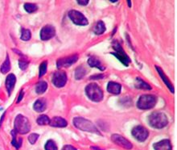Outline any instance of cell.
<instances>
[{"label": "cell", "mask_w": 177, "mask_h": 150, "mask_svg": "<svg viewBox=\"0 0 177 150\" xmlns=\"http://www.w3.org/2000/svg\"><path fill=\"white\" fill-rule=\"evenodd\" d=\"M23 97H24V91H21V93L20 94V95H19V98H18L17 103H20V101L23 99Z\"/></svg>", "instance_id": "cell-36"}, {"label": "cell", "mask_w": 177, "mask_h": 150, "mask_svg": "<svg viewBox=\"0 0 177 150\" xmlns=\"http://www.w3.org/2000/svg\"><path fill=\"white\" fill-rule=\"evenodd\" d=\"M156 70L158 71V73L159 74V76H160V77L162 78V80L163 81V82L165 83L166 86L167 87V88L170 90V91H171V93H174V87L173 85L171 84V82H170V80L168 79V77H167L165 75V73H164V72L163 71V69H161V68L159 67V66H157V65H156Z\"/></svg>", "instance_id": "cell-13"}, {"label": "cell", "mask_w": 177, "mask_h": 150, "mask_svg": "<svg viewBox=\"0 0 177 150\" xmlns=\"http://www.w3.org/2000/svg\"><path fill=\"white\" fill-rule=\"evenodd\" d=\"M19 65H20V68L22 70H25L28 68V61L26 59H20L19 61Z\"/></svg>", "instance_id": "cell-31"}, {"label": "cell", "mask_w": 177, "mask_h": 150, "mask_svg": "<svg viewBox=\"0 0 177 150\" xmlns=\"http://www.w3.org/2000/svg\"><path fill=\"white\" fill-rule=\"evenodd\" d=\"M148 122L154 129H161L167 126L168 120L164 113L156 111L150 115L148 117Z\"/></svg>", "instance_id": "cell-2"}, {"label": "cell", "mask_w": 177, "mask_h": 150, "mask_svg": "<svg viewBox=\"0 0 177 150\" xmlns=\"http://www.w3.org/2000/svg\"><path fill=\"white\" fill-rule=\"evenodd\" d=\"M52 82L56 87L58 88L63 87L67 82V75L64 71L55 72L52 75Z\"/></svg>", "instance_id": "cell-9"}, {"label": "cell", "mask_w": 177, "mask_h": 150, "mask_svg": "<svg viewBox=\"0 0 177 150\" xmlns=\"http://www.w3.org/2000/svg\"><path fill=\"white\" fill-rule=\"evenodd\" d=\"M113 48H114V49L115 50V53H113L112 54L113 55H114V57H116L124 65L128 66L129 63L130 62V59L129 58V57L126 55L125 51L122 49L120 44L118 43V41H114V43H113Z\"/></svg>", "instance_id": "cell-6"}, {"label": "cell", "mask_w": 177, "mask_h": 150, "mask_svg": "<svg viewBox=\"0 0 177 150\" xmlns=\"http://www.w3.org/2000/svg\"><path fill=\"white\" fill-rule=\"evenodd\" d=\"M122 90V86L118 82H110L107 86V91L109 93L113 94V95H119L121 93Z\"/></svg>", "instance_id": "cell-16"}, {"label": "cell", "mask_w": 177, "mask_h": 150, "mask_svg": "<svg viewBox=\"0 0 177 150\" xmlns=\"http://www.w3.org/2000/svg\"><path fill=\"white\" fill-rule=\"evenodd\" d=\"M91 148H92V149H95V150H101V148H97V147H91Z\"/></svg>", "instance_id": "cell-37"}, {"label": "cell", "mask_w": 177, "mask_h": 150, "mask_svg": "<svg viewBox=\"0 0 177 150\" xmlns=\"http://www.w3.org/2000/svg\"><path fill=\"white\" fill-rule=\"evenodd\" d=\"M24 9L28 13H33L35 11H37L38 7L34 3H25L24 4Z\"/></svg>", "instance_id": "cell-30"}, {"label": "cell", "mask_w": 177, "mask_h": 150, "mask_svg": "<svg viewBox=\"0 0 177 150\" xmlns=\"http://www.w3.org/2000/svg\"><path fill=\"white\" fill-rule=\"evenodd\" d=\"M85 74H86V69L83 66H79L75 70V78L77 80H80V79L83 78L85 77Z\"/></svg>", "instance_id": "cell-23"}, {"label": "cell", "mask_w": 177, "mask_h": 150, "mask_svg": "<svg viewBox=\"0 0 177 150\" xmlns=\"http://www.w3.org/2000/svg\"><path fill=\"white\" fill-rule=\"evenodd\" d=\"M56 29L52 25H45L40 31V39L42 40H48L55 36Z\"/></svg>", "instance_id": "cell-12"}, {"label": "cell", "mask_w": 177, "mask_h": 150, "mask_svg": "<svg viewBox=\"0 0 177 150\" xmlns=\"http://www.w3.org/2000/svg\"><path fill=\"white\" fill-rule=\"evenodd\" d=\"M47 107V103L44 99H39L35 101L33 105V108L36 112H43Z\"/></svg>", "instance_id": "cell-19"}, {"label": "cell", "mask_w": 177, "mask_h": 150, "mask_svg": "<svg viewBox=\"0 0 177 150\" xmlns=\"http://www.w3.org/2000/svg\"><path fill=\"white\" fill-rule=\"evenodd\" d=\"M61 150H77V148H75L74 146H72V145H65L62 148Z\"/></svg>", "instance_id": "cell-34"}, {"label": "cell", "mask_w": 177, "mask_h": 150, "mask_svg": "<svg viewBox=\"0 0 177 150\" xmlns=\"http://www.w3.org/2000/svg\"><path fill=\"white\" fill-rule=\"evenodd\" d=\"M128 2V4H129V7L131 6V2H130V1H127Z\"/></svg>", "instance_id": "cell-38"}, {"label": "cell", "mask_w": 177, "mask_h": 150, "mask_svg": "<svg viewBox=\"0 0 177 150\" xmlns=\"http://www.w3.org/2000/svg\"><path fill=\"white\" fill-rule=\"evenodd\" d=\"M104 77V75L103 74H96V75H93V76H91L89 78L91 80H97V79H102Z\"/></svg>", "instance_id": "cell-33"}, {"label": "cell", "mask_w": 177, "mask_h": 150, "mask_svg": "<svg viewBox=\"0 0 177 150\" xmlns=\"http://www.w3.org/2000/svg\"><path fill=\"white\" fill-rule=\"evenodd\" d=\"M110 2H118L117 0H110Z\"/></svg>", "instance_id": "cell-39"}, {"label": "cell", "mask_w": 177, "mask_h": 150, "mask_svg": "<svg viewBox=\"0 0 177 150\" xmlns=\"http://www.w3.org/2000/svg\"><path fill=\"white\" fill-rule=\"evenodd\" d=\"M88 64L91 67H96L100 69V70H104L105 69V66L102 65V63L101 62L99 58H98V57H95V56H93V57L88 58Z\"/></svg>", "instance_id": "cell-18"}, {"label": "cell", "mask_w": 177, "mask_h": 150, "mask_svg": "<svg viewBox=\"0 0 177 150\" xmlns=\"http://www.w3.org/2000/svg\"><path fill=\"white\" fill-rule=\"evenodd\" d=\"M36 122L39 125H47L49 124L50 119L46 115H42L38 117Z\"/></svg>", "instance_id": "cell-26"}, {"label": "cell", "mask_w": 177, "mask_h": 150, "mask_svg": "<svg viewBox=\"0 0 177 150\" xmlns=\"http://www.w3.org/2000/svg\"><path fill=\"white\" fill-rule=\"evenodd\" d=\"M155 150H171V141L169 140H163L159 142L154 144L153 145Z\"/></svg>", "instance_id": "cell-15"}, {"label": "cell", "mask_w": 177, "mask_h": 150, "mask_svg": "<svg viewBox=\"0 0 177 150\" xmlns=\"http://www.w3.org/2000/svg\"><path fill=\"white\" fill-rule=\"evenodd\" d=\"M73 125L77 129H80L84 132H92V133H95V134L100 135V136L102 135L98 129H97V127L90 120L82 118V117H75L73 119Z\"/></svg>", "instance_id": "cell-1"}, {"label": "cell", "mask_w": 177, "mask_h": 150, "mask_svg": "<svg viewBox=\"0 0 177 150\" xmlns=\"http://www.w3.org/2000/svg\"><path fill=\"white\" fill-rule=\"evenodd\" d=\"M48 88V84L46 82H43L41 81L39 82L38 83L37 85H36V87H35V91H36V93L40 95V94H43L44 92L46 91Z\"/></svg>", "instance_id": "cell-24"}, {"label": "cell", "mask_w": 177, "mask_h": 150, "mask_svg": "<svg viewBox=\"0 0 177 150\" xmlns=\"http://www.w3.org/2000/svg\"><path fill=\"white\" fill-rule=\"evenodd\" d=\"M157 103V97L152 95H141L137 102V107L141 110H148L155 107Z\"/></svg>", "instance_id": "cell-5"}, {"label": "cell", "mask_w": 177, "mask_h": 150, "mask_svg": "<svg viewBox=\"0 0 177 150\" xmlns=\"http://www.w3.org/2000/svg\"><path fill=\"white\" fill-rule=\"evenodd\" d=\"M15 131L20 134H26L31 129V124L27 117L23 115H18L15 119Z\"/></svg>", "instance_id": "cell-3"}, {"label": "cell", "mask_w": 177, "mask_h": 150, "mask_svg": "<svg viewBox=\"0 0 177 150\" xmlns=\"http://www.w3.org/2000/svg\"><path fill=\"white\" fill-rule=\"evenodd\" d=\"M49 124L52 127H56V128H65L68 125V123L62 117L56 116L50 120Z\"/></svg>", "instance_id": "cell-14"}, {"label": "cell", "mask_w": 177, "mask_h": 150, "mask_svg": "<svg viewBox=\"0 0 177 150\" xmlns=\"http://www.w3.org/2000/svg\"><path fill=\"white\" fill-rule=\"evenodd\" d=\"M85 94L88 99L93 102H100L103 99L102 90L96 83L88 84L85 87Z\"/></svg>", "instance_id": "cell-4"}, {"label": "cell", "mask_w": 177, "mask_h": 150, "mask_svg": "<svg viewBox=\"0 0 177 150\" xmlns=\"http://www.w3.org/2000/svg\"><path fill=\"white\" fill-rule=\"evenodd\" d=\"M131 134L136 140L140 142H143L148 139V136H149V132L145 127L138 125L132 129Z\"/></svg>", "instance_id": "cell-8"}, {"label": "cell", "mask_w": 177, "mask_h": 150, "mask_svg": "<svg viewBox=\"0 0 177 150\" xmlns=\"http://www.w3.org/2000/svg\"><path fill=\"white\" fill-rule=\"evenodd\" d=\"M11 69V62L10 59H9V56H7L6 61H4L3 64L1 65V68H0V72L2 73H7L10 71Z\"/></svg>", "instance_id": "cell-22"}, {"label": "cell", "mask_w": 177, "mask_h": 150, "mask_svg": "<svg viewBox=\"0 0 177 150\" xmlns=\"http://www.w3.org/2000/svg\"><path fill=\"white\" fill-rule=\"evenodd\" d=\"M38 138H39V135L36 134V133H32V134H31L28 136V140H29V142L31 144H34L37 141Z\"/></svg>", "instance_id": "cell-32"}, {"label": "cell", "mask_w": 177, "mask_h": 150, "mask_svg": "<svg viewBox=\"0 0 177 150\" xmlns=\"http://www.w3.org/2000/svg\"><path fill=\"white\" fill-rule=\"evenodd\" d=\"M48 69V61H43L40 65H39V77H43V75L45 74L47 72Z\"/></svg>", "instance_id": "cell-28"}, {"label": "cell", "mask_w": 177, "mask_h": 150, "mask_svg": "<svg viewBox=\"0 0 177 150\" xmlns=\"http://www.w3.org/2000/svg\"><path fill=\"white\" fill-rule=\"evenodd\" d=\"M88 0H78L77 1V2H78V4H80V5H82V6H85V5H87V4L88 3Z\"/></svg>", "instance_id": "cell-35"}, {"label": "cell", "mask_w": 177, "mask_h": 150, "mask_svg": "<svg viewBox=\"0 0 177 150\" xmlns=\"http://www.w3.org/2000/svg\"><path fill=\"white\" fill-rule=\"evenodd\" d=\"M69 17L77 25L85 26L88 24V21L81 12L76 10H72L69 12Z\"/></svg>", "instance_id": "cell-7"}, {"label": "cell", "mask_w": 177, "mask_h": 150, "mask_svg": "<svg viewBox=\"0 0 177 150\" xmlns=\"http://www.w3.org/2000/svg\"><path fill=\"white\" fill-rule=\"evenodd\" d=\"M77 60H78V56L77 55H73L70 56V57H65V58H61V59H59L57 61V68L61 69V68L70 67L71 65L77 62Z\"/></svg>", "instance_id": "cell-11"}, {"label": "cell", "mask_w": 177, "mask_h": 150, "mask_svg": "<svg viewBox=\"0 0 177 150\" xmlns=\"http://www.w3.org/2000/svg\"><path fill=\"white\" fill-rule=\"evenodd\" d=\"M134 86H135L136 88H138V89L152 90V87H151L148 83L144 82L143 79L140 78V77H136L135 82H134Z\"/></svg>", "instance_id": "cell-20"}, {"label": "cell", "mask_w": 177, "mask_h": 150, "mask_svg": "<svg viewBox=\"0 0 177 150\" xmlns=\"http://www.w3.org/2000/svg\"><path fill=\"white\" fill-rule=\"evenodd\" d=\"M111 140L116 144L122 147V148H126V149L129 150L133 148V144H132L127 139H126L125 137L121 136V135L113 134L112 136H111Z\"/></svg>", "instance_id": "cell-10"}, {"label": "cell", "mask_w": 177, "mask_h": 150, "mask_svg": "<svg viewBox=\"0 0 177 150\" xmlns=\"http://www.w3.org/2000/svg\"><path fill=\"white\" fill-rule=\"evenodd\" d=\"M105 31H106V25L102 20H99L93 28V32L96 35H101V34L104 33Z\"/></svg>", "instance_id": "cell-21"}, {"label": "cell", "mask_w": 177, "mask_h": 150, "mask_svg": "<svg viewBox=\"0 0 177 150\" xmlns=\"http://www.w3.org/2000/svg\"><path fill=\"white\" fill-rule=\"evenodd\" d=\"M16 77L14 74H9L7 77L6 79V87H7V90L8 91V94L10 95L11 93L12 90L14 89L15 85H16Z\"/></svg>", "instance_id": "cell-17"}, {"label": "cell", "mask_w": 177, "mask_h": 150, "mask_svg": "<svg viewBox=\"0 0 177 150\" xmlns=\"http://www.w3.org/2000/svg\"><path fill=\"white\" fill-rule=\"evenodd\" d=\"M45 150H58L57 145L56 142L52 140H48L46 142L45 146H44Z\"/></svg>", "instance_id": "cell-29"}, {"label": "cell", "mask_w": 177, "mask_h": 150, "mask_svg": "<svg viewBox=\"0 0 177 150\" xmlns=\"http://www.w3.org/2000/svg\"><path fill=\"white\" fill-rule=\"evenodd\" d=\"M32 37V34L29 29H25L22 28V34H21V40L24 41H28Z\"/></svg>", "instance_id": "cell-27"}, {"label": "cell", "mask_w": 177, "mask_h": 150, "mask_svg": "<svg viewBox=\"0 0 177 150\" xmlns=\"http://www.w3.org/2000/svg\"><path fill=\"white\" fill-rule=\"evenodd\" d=\"M16 133H17V132H16L15 130H13L11 132V135H12L11 143L12 145L16 147V148L18 149V148H20V147L22 145V141H23V140H22V138H20L19 139V140H17V138H16V137H17V136H16Z\"/></svg>", "instance_id": "cell-25"}]
</instances>
